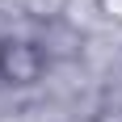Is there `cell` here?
<instances>
[{
	"instance_id": "2",
	"label": "cell",
	"mask_w": 122,
	"mask_h": 122,
	"mask_svg": "<svg viewBox=\"0 0 122 122\" xmlns=\"http://www.w3.org/2000/svg\"><path fill=\"white\" fill-rule=\"evenodd\" d=\"M93 122H122V105H105V110H97Z\"/></svg>"
},
{
	"instance_id": "1",
	"label": "cell",
	"mask_w": 122,
	"mask_h": 122,
	"mask_svg": "<svg viewBox=\"0 0 122 122\" xmlns=\"http://www.w3.org/2000/svg\"><path fill=\"white\" fill-rule=\"evenodd\" d=\"M46 72V51L34 38H0V84L34 88Z\"/></svg>"
}]
</instances>
